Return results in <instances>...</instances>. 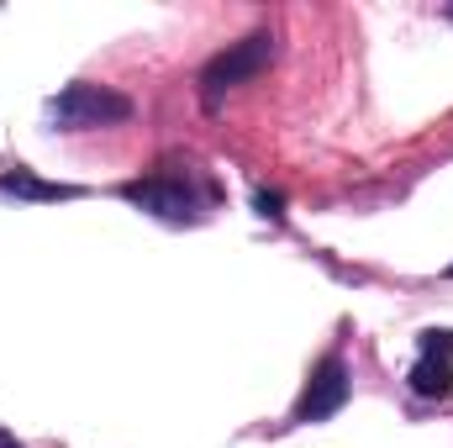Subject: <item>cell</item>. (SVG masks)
I'll use <instances>...</instances> for the list:
<instances>
[{"label": "cell", "mask_w": 453, "mask_h": 448, "mask_svg": "<svg viewBox=\"0 0 453 448\" xmlns=\"http://www.w3.org/2000/svg\"><path fill=\"white\" fill-rule=\"evenodd\" d=\"M269 58H274V37L269 32H253V37H242V42H232L226 53H217L211 64H206V101L217 106V96L232 90V85H242V80H253L258 69H269Z\"/></svg>", "instance_id": "1"}, {"label": "cell", "mask_w": 453, "mask_h": 448, "mask_svg": "<svg viewBox=\"0 0 453 448\" xmlns=\"http://www.w3.org/2000/svg\"><path fill=\"white\" fill-rule=\"evenodd\" d=\"M53 116L64 127H111V121H127L132 116V101L116 96V90H101V85H69L53 101Z\"/></svg>", "instance_id": "2"}, {"label": "cell", "mask_w": 453, "mask_h": 448, "mask_svg": "<svg viewBox=\"0 0 453 448\" xmlns=\"http://www.w3.org/2000/svg\"><path fill=\"white\" fill-rule=\"evenodd\" d=\"M342 401H348V369H342L338 359H327L317 375H311V385H306V396H301V406H296V417L301 422H322V417H333Z\"/></svg>", "instance_id": "3"}, {"label": "cell", "mask_w": 453, "mask_h": 448, "mask_svg": "<svg viewBox=\"0 0 453 448\" xmlns=\"http://www.w3.org/2000/svg\"><path fill=\"white\" fill-rule=\"evenodd\" d=\"M127 201H142L148 212L169 217V222H185L190 217V196L169 180H142V185H127Z\"/></svg>", "instance_id": "4"}, {"label": "cell", "mask_w": 453, "mask_h": 448, "mask_svg": "<svg viewBox=\"0 0 453 448\" xmlns=\"http://www.w3.org/2000/svg\"><path fill=\"white\" fill-rule=\"evenodd\" d=\"M411 390L417 396H449L453 390V369H449V359H422L417 369H411Z\"/></svg>", "instance_id": "5"}, {"label": "cell", "mask_w": 453, "mask_h": 448, "mask_svg": "<svg viewBox=\"0 0 453 448\" xmlns=\"http://www.w3.org/2000/svg\"><path fill=\"white\" fill-rule=\"evenodd\" d=\"M5 190H16V196H37V201H64V196H74L69 185H42V180H32V174H11Z\"/></svg>", "instance_id": "6"}, {"label": "cell", "mask_w": 453, "mask_h": 448, "mask_svg": "<svg viewBox=\"0 0 453 448\" xmlns=\"http://www.w3.org/2000/svg\"><path fill=\"white\" fill-rule=\"evenodd\" d=\"M422 359H453V333H449V328L422 333Z\"/></svg>", "instance_id": "7"}, {"label": "cell", "mask_w": 453, "mask_h": 448, "mask_svg": "<svg viewBox=\"0 0 453 448\" xmlns=\"http://www.w3.org/2000/svg\"><path fill=\"white\" fill-rule=\"evenodd\" d=\"M253 206H258V217H269V222H280V217H285V201H280L274 190H258V196H253Z\"/></svg>", "instance_id": "8"}, {"label": "cell", "mask_w": 453, "mask_h": 448, "mask_svg": "<svg viewBox=\"0 0 453 448\" xmlns=\"http://www.w3.org/2000/svg\"><path fill=\"white\" fill-rule=\"evenodd\" d=\"M0 448H21V444H11V438H0Z\"/></svg>", "instance_id": "9"}, {"label": "cell", "mask_w": 453, "mask_h": 448, "mask_svg": "<svg viewBox=\"0 0 453 448\" xmlns=\"http://www.w3.org/2000/svg\"><path fill=\"white\" fill-rule=\"evenodd\" d=\"M449 274H453V269H449Z\"/></svg>", "instance_id": "10"}]
</instances>
